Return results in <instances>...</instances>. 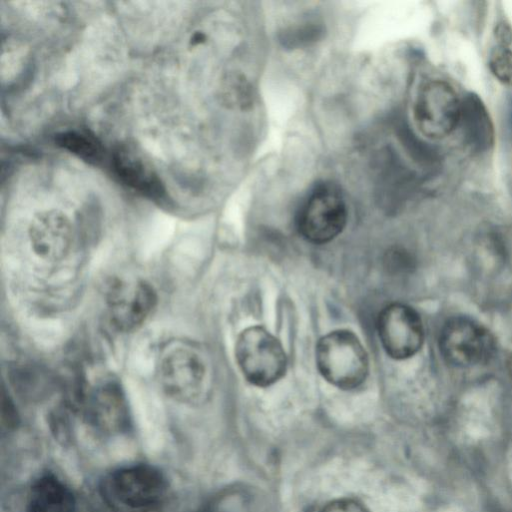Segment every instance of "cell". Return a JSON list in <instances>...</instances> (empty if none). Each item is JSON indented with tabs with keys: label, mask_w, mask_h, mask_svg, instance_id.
Listing matches in <instances>:
<instances>
[{
	"label": "cell",
	"mask_w": 512,
	"mask_h": 512,
	"mask_svg": "<svg viewBox=\"0 0 512 512\" xmlns=\"http://www.w3.org/2000/svg\"><path fill=\"white\" fill-rule=\"evenodd\" d=\"M439 350L450 365L468 368L488 361L494 353L495 343L482 325L470 318L456 316L443 325Z\"/></svg>",
	"instance_id": "obj_6"
},
{
	"label": "cell",
	"mask_w": 512,
	"mask_h": 512,
	"mask_svg": "<svg viewBox=\"0 0 512 512\" xmlns=\"http://www.w3.org/2000/svg\"><path fill=\"white\" fill-rule=\"evenodd\" d=\"M206 40L207 36L205 33H203L202 31H195L189 39V45L195 47L205 43Z\"/></svg>",
	"instance_id": "obj_20"
},
{
	"label": "cell",
	"mask_w": 512,
	"mask_h": 512,
	"mask_svg": "<svg viewBox=\"0 0 512 512\" xmlns=\"http://www.w3.org/2000/svg\"><path fill=\"white\" fill-rule=\"evenodd\" d=\"M86 413L89 420L102 429L122 428L128 421V409L119 384L107 381L96 386L88 395Z\"/></svg>",
	"instance_id": "obj_12"
},
{
	"label": "cell",
	"mask_w": 512,
	"mask_h": 512,
	"mask_svg": "<svg viewBox=\"0 0 512 512\" xmlns=\"http://www.w3.org/2000/svg\"><path fill=\"white\" fill-rule=\"evenodd\" d=\"M33 252L45 261H60L69 253L72 240V224L63 212L50 209L37 213L28 230Z\"/></svg>",
	"instance_id": "obj_11"
},
{
	"label": "cell",
	"mask_w": 512,
	"mask_h": 512,
	"mask_svg": "<svg viewBox=\"0 0 512 512\" xmlns=\"http://www.w3.org/2000/svg\"><path fill=\"white\" fill-rule=\"evenodd\" d=\"M112 167L119 180L153 199L165 197V187L146 154L134 143L119 144L112 155Z\"/></svg>",
	"instance_id": "obj_10"
},
{
	"label": "cell",
	"mask_w": 512,
	"mask_h": 512,
	"mask_svg": "<svg viewBox=\"0 0 512 512\" xmlns=\"http://www.w3.org/2000/svg\"><path fill=\"white\" fill-rule=\"evenodd\" d=\"M54 142L60 148L90 164H97L104 155L101 143L86 131L67 130L57 133Z\"/></svg>",
	"instance_id": "obj_15"
},
{
	"label": "cell",
	"mask_w": 512,
	"mask_h": 512,
	"mask_svg": "<svg viewBox=\"0 0 512 512\" xmlns=\"http://www.w3.org/2000/svg\"><path fill=\"white\" fill-rule=\"evenodd\" d=\"M167 482L155 467L137 464L108 474L101 484L104 500L114 509L143 512L153 509L166 495Z\"/></svg>",
	"instance_id": "obj_2"
},
{
	"label": "cell",
	"mask_w": 512,
	"mask_h": 512,
	"mask_svg": "<svg viewBox=\"0 0 512 512\" xmlns=\"http://www.w3.org/2000/svg\"><path fill=\"white\" fill-rule=\"evenodd\" d=\"M507 367H508V371H509V374L512 379V345L509 348V352H508V356H507Z\"/></svg>",
	"instance_id": "obj_21"
},
{
	"label": "cell",
	"mask_w": 512,
	"mask_h": 512,
	"mask_svg": "<svg viewBox=\"0 0 512 512\" xmlns=\"http://www.w3.org/2000/svg\"><path fill=\"white\" fill-rule=\"evenodd\" d=\"M315 354L322 377L339 389H355L367 378V352L357 335L350 330H335L321 337Z\"/></svg>",
	"instance_id": "obj_1"
},
{
	"label": "cell",
	"mask_w": 512,
	"mask_h": 512,
	"mask_svg": "<svg viewBox=\"0 0 512 512\" xmlns=\"http://www.w3.org/2000/svg\"><path fill=\"white\" fill-rule=\"evenodd\" d=\"M379 339L385 352L393 359L414 356L424 342V328L420 315L403 303H392L379 314Z\"/></svg>",
	"instance_id": "obj_7"
},
{
	"label": "cell",
	"mask_w": 512,
	"mask_h": 512,
	"mask_svg": "<svg viewBox=\"0 0 512 512\" xmlns=\"http://www.w3.org/2000/svg\"><path fill=\"white\" fill-rule=\"evenodd\" d=\"M348 219L346 201L331 182H318L308 193L296 214V227L310 243L325 244L336 238Z\"/></svg>",
	"instance_id": "obj_3"
},
{
	"label": "cell",
	"mask_w": 512,
	"mask_h": 512,
	"mask_svg": "<svg viewBox=\"0 0 512 512\" xmlns=\"http://www.w3.org/2000/svg\"><path fill=\"white\" fill-rule=\"evenodd\" d=\"M206 366L195 352L177 348L162 360L159 370L160 384L165 393L179 401H190L202 391Z\"/></svg>",
	"instance_id": "obj_9"
},
{
	"label": "cell",
	"mask_w": 512,
	"mask_h": 512,
	"mask_svg": "<svg viewBox=\"0 0 512 512\" xmlns=\"http://www.w3.org/2000/svg\"><path fill=\"white\" fill-rule=\"evenodd\" d=\"M235 358L245 379L258 387L276 383L287 368L282 344L261 326H252L240 333L235 345Z\"/></svg>",
	"instance_id": "obj_4"
},
{
	"label": "cell",
	"mask_w": 512,
	"mask_h": 512,
	"mask_svg": "<svg viewBox=\"0 0 512 512\" xmlns=\"http://www.w3.org/2000/svg\"><path fill=\"white\" fill-rule=\"evenodd\" d=\"M468 143L476 150H484L493 143V125L489 114L475 94H468L462 101L460 122Z\"/></svg>",
	"instance_id": "obj_14"
},
{
	"label": "cell",
	"mask_w": 512,
	"mask_h": 512,
	"mask_svg": "<svg viewBox=\"0 0 512 512\" xmlns=\"http://www.w3.org/2000/svg\"><path fill=\"white\" fill-rule=\"evenodd\" d=\"M495 37L499 46L508 47L512 42V30L506 23H499L495 28Z\"/></svg>",
	"instance_id": "obj_19"
},
{
	"label": "cell",
	"mask_w": 512,
	"mask_h": 512,
	"mask_svg": "<svg viewBox=\"0 0 512 512\" xmlns=\"http://www.w3.org/2000/svg\"><path fill=\"white\" fill-rule=\"evenodd\" d=\"M108 312L112 325L121 332L138 329L157 303L153 286L143 280L117 282L108 292Z\"/></svg>",
	"instance_id": "obj_8"
},
{
	"label": "cell",
	"mask_w": 512,
	"mask_h": 512,
	"mask_svg": "<svg viewBox=\"0 0 512 512\" xmlns=\"http://www.w3.org/2000/svg\"><path fill=\"white\" fill-rule=\"evenodd\" d=\"M492 74L505 85H512V51L508 47L494 48L489 57Z\"/></svg>",
	"instance_id": "obj_17"
},
{
	"label": "cell",
	"mask_w": 512,
	"mask_h": 512,
	"mask_svg": "<svg viewBox=\"0 0 512 512\" xmlns=\"http://www.w3.org/2000/svg\"><path fill=\"white\" fill-rule=\"evenodd\" d=\"M28 512H76L75 498L57 477L44 475L30 489Z\"/></svg>",
	"instance_id": "obj_13"
},
{
	"label": "cell",
	"mask_w": 512,
	"mask_h": 512,
	"mask_svg": "<svg viewBox=\"0 0 512 512\" xmlns=\"http://www.w3.org/2000/svg\"><path fill=\"white\" fill-rule=\"evenodd\" d=\"M205 512H250L249 499L241 490H227L218 495Z\"/></svg>",
	"instance_id": "obj_16"
},
{
	"label": "cell",
	"mask_w": 512,
	"mask_h": 512,
	"mask_svg": "<svg viewBox=\"0 0 512 512\" xmlns=\"http://www.w3.org/2000/svg\"><path fill=\"white\" fill-rule=\"evenodd\" d=\"M321 512H369L363 504L354 499H337L328 503Z\"/></svg>",
	"instance_id": "obj_18"
},
{
	"label": "cell",
	"mask_w": 512,
	"mask_h": 512,
	"mask_svg": "<svg viewBox=\"0 0 512 512\" xmlns=\"http://www.w3.org/2000/svg\"><path fill=\"white\" fill-rule=\"evenodd\" d=\"M462 101L447 82L430 80L418 90L413 115L417 128L430 139L448 136L459 124Z\"/></svg>",
	"instance_id": "obj_5"
}]
</instances>
